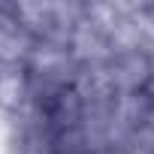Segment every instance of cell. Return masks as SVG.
Masks as SVG:
<instances>
[{"mask_svg": "<svg viewBox=\"0 0 154 154\" xmlns=\"http://www.w3.org/2000/svg\"><path fill=\"white\" fill-rule=\"evenodd\" d=\"M139 6H142V18H145V24L154 36V3H139Z\"/></svg>", "mask_w": 154, "mask_h": 154, "instance_id": "5", "label": "cell"}, {"mask_svg": "<svg viewBox=\"0 0 154 154\" xmlns=\"http://www.w3.org/2000/svg\"><path fill=\"white\" fill-rule=\"evenodd\" d=\"M151 60H154V45H118L97 72L118 97H142L148 88Z\"/></svg>", "mask_w": 154, "mask_h": 154, "instance_id": "3", "label": "cell"}, {"mask_svg": "<svg viewBox=\"0 0 154 154\" xmlns=\"http://www.w3.org/2000/svg\"><path fill=\"white\" fill-rule=\"evenodd\" d=\"M91 3H75V0H60V3H12L18 24L30 33L33 42H63L69 45L72 30L82 24Z\"/></svg>", "mask_w": 154, "mask_h": 154, "instance_id": "2", "label": "cell"}, {"mask_svg": "<svg viewBox=\"0 0 154 154\" xmlns=\"http://www.w3.org/2000/svg\"><path fill=\"white\" fill-rule=\"evenodd\" d=\"M127 154H154V97L136 100V118L127 142Z\"/></svg>", "mask_w": 154, "mask_h": 154, "instance_id": "4", "label": "cell"}, {"mask_svg": "<svg viewBox=\"0 0 154 154\" xmlns=\"http://www.w3.org/2000/svg\"><path fill=\"white\" fill-rule=\"evenodd\" d=\"M82 79V66L72 57L69 45L63 42H33L21 72H18V85L21 97L33 106H45L63 91L75 88Z\"/></svg>", "mask_w": 154, "mask_h": 154, "instance_id": "1", "label": "cell"}]
</instances>
